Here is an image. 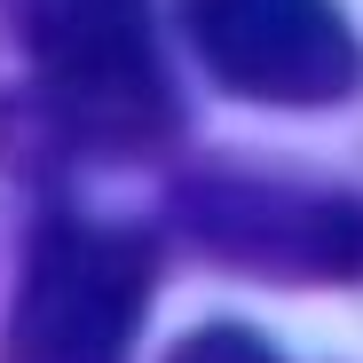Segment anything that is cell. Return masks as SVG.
Here are the masks:
<instances>
[{"mask_svg": "<svg viewBox=\"0 0 363 363\" xmlns=\"http://www.w3.org/2000/svg\"><path fill=\"white\" fill-rule=\"evenodd\" d=\"M158 292V237L55 206L24 237L0 363H135Z\"/></svg>", "mask_w": 363, "mask_h": 363, "instance_id": "cell-2", "label": "cell"}, {"mask_svg": "<svg viewBox=\"0 0 363 363\" xmlns=\"http://www.w3.org/2000/svg\"><path fill=\"white\" fill-rule=\"evenodd\" d=\"M166 363H284L253 324H198V332H182Z\"/></svg>", "mask_w": 363, "mask_h": 363, "instance_id": "cell-5", "label": "cell"}, {"mask_svg": "<svg viewBox=\"0 0 363 363\" xmlns=\"http://www.w3.org/2000/svg\"><path fill=\"white\" fill-rule=\"evenodd\" d=\"M190 55L269 111H324L363 87V40L340 0H174Z\"/></svg>", "mask_w": 363, "mask_h": 363, "instance_id": "cell-4", "label": "cell"}, {"mask_svg": "<svg viewBox=\"0 0 363 363\" xmlns=\"http://www.w3.org/2000/svg\"><path fill=\"white\" fill-rule=\"evenodd\" d=\"M166 229L213 269L261 284H355L363 277V190L269 166H198L166 190Z\"/></svg>", "mask_w": 363, "mask_h": 363, "instance_id": "cell-3", "label": "cell"}, {"mask_svg": "<svg viewBox=\"0 0 363 363\" xmlns=\"http://www.w3.org/2000/svg\"><path fill=\"white\" fill-rule=\"evenodd\" d=\"M24 55L40 135L55 150L150 158L174 143L182 103L150 0H24Z\"/></svg>", "mask_w": 363, "mask_h": 363, "instance_id": "cell-1", "label": "cell"}]
</instances>
